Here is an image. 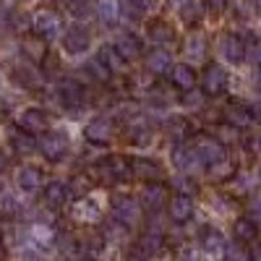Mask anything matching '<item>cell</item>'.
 I'll use <instances>...</instances> for the list:
<instances>
[{
  "label": "cell",
  "instance_id": "obj_24",
  "mask_svg": "<svg viewBox=\"0 0 261 261\" xmlns=\"http://www.w3.org/2000/svg\"><path fill=\"white\" fill-rule=\"evenodd\" d=\"M172 165H175V170H180V172H199L204 162L199 160V154H196L193 149L175 146V151H172Z\"/></svg>",
  "mask_w": 261,
  "mask_h": 261
},
{
  "label": "cell",
  "instance_id": "obj_30",
  "mask_svg": "<svg viewBox=\"0 0 261 261\" xmlns=\"http://www.w3.org/2000/svg\"><path fill=\"white\" fill-rule=\"evenodd\" d=\"M97 58L105 63V68L110 71V73H123L125 71V58L115 50V45H102L99 47V53H97Z\"/></svg>",
  "mask_w": 261,
  "mask_h": 261
},
{
  "label": "cell",
  "instance_id": "obj_46",
  "mask_svg": "<svg viewBox=\"0 0 261 261\" xmlns=\"http://www.w3.org/2000/svg\"><path fill=\"white\" fill-rule=\"evenodd\" d=\"M227 6H230V0H206V11L212 16H222L227 11Z\"/></svg>",
  "mask_w": 261,
  "mask_h": 261
},
{
  "label": "cell",
  "instance_id": "obj_14",
  "mask_svg": "<svg viewBox=\"0 0 261 261\" xmlns=\"http://www.w3.org/2000/svg\"><path fill=\"white\" fill-rule=\"evenodd\" d=\"M151 136H154V130L146 123V118H130L128 120L125 139H128L130 146H146V144H151Z\"/></svg>",
  "mask_w": 261,
  "mask_h": 261
},
{
  "label": "cell",
  "instance_id": "obj_8",
  "mask_svg": "<svg viewBox=\"0 0 261 261\" xmlns=\"http://www.w3.org/2000/svg\"><path fill=\"white\" fill-rule=\"evenodd\" d=\"M193 151L199 154V160L212 167L217 162H225L227 160V151H225V144L222 141H217V139H209V136H199L193 141Z\"/></svg>",
  "mask_w": 261,
  "mask_h": 261
},
{
  "label": "cell",
  "instance_id": "obj_50",
  "mask_svg": "<svg viewBox=\"0 0 261 261\" xmlns=\"http://www.w3.org/2000/svg\"><path fill=\"white\" fill-rule=\"evenodd\" d=\"M251 110H253V118H256V120H261V99L251 105Z\"/></svg>",
  "mask_w": 261,
  "mask_h": 261
},
{
  "label": "cell",
  "instance_id": "obj_6",
  "mask_svg": "<svg viewBox=\"0 0 261 261\" xmlns=\"http://www.w3.org/2000/svg\"><path fill=\"white\" fill-rule=\"evenodd\" d=\"M16 125L21 130H27V134H32V136H42L50 130V115L42 110V107H27V110L18 115Z\"/></svg>",
  "mask_w": 261,
  "mask_h": 261
},
{
  "label": "cell",
  "instance_id": "obj_12",
  "mask_svg": "<svg viewBox=\"0 0 261 261\" xmlns=\"http://www.w3.org/2000/svg\"><path fill=\"white\" fill-rule=\"evenodd\" d=\"M220 55L230 63V65H238L246 60V39L241 34H225L222 42H220Z\"/></svg>",
  "mask_w": 261,
  "mask_h": 261
},
{
  "label": "cell",
  "instance_id": "obj_54",
  "mask_svg": "<svg viewBox=\"0 0 261 261\" xmlns=\"http://www.w3.org/2000/svg\"><path fill=\"white\" fill-rule=\"evenodd\" d=\"M256 84L261 86V65H256Z\"/></svg>",
  "mask_w": 261,
  "mask_h": 261
},
{
  "label": "cell",
  "instance_id": "obj_19",
  "mask_svg": "<svg viewBox=\"0 0 261 261\" xmlns=\"http://www.w3.org/2000/svg\"><path fill=\"white\" fill-rule=\"evenodd\" d=\"M58 92H60V99L68 107H79L86 99V86L79 79H63L60 86H58Z\"/></svg>",
  "mask_w": 261,
  "mask_h": 261
},
{
  "label": "cell",
  "instance_id": "obj_44",
  "mask_svg": "<svg viewBox=\"0 0 261 261\" xmlns=\"http://www.w3.org/2000/svg\"><path fill=\"white\" fill-rule=\"evenodd\" d=\"M246 60H253L256 65H261V39L258 37L246 42Z\"/></svg>",
  "mask_w": 261,
  "mask_h": 261
},
{
  "label": "cell",
  "instance_id": "obj_43",
  "mask_svg": "<svg viewBox=\"0 0 261 261\" xmlns=\"http://www.w3.org/2000/svg\"><path fill=\"white\" fill-rule=\"evenodd\" d=\"M18 212V201L11 191L0 193V214H16Z\"/></svg>",
  "mask_w": 261,
  "mask_h": 261
},
{
  "label": "cell",
  "instance_id": "obj_5",
  "mask_svg": "<svg viewBox=\"0 0 261 261\" xmlns=\"http://www.w3.org/2000/svg\"><path fill=\"white\" fill-rule=\"evenodd\" d=\"M63 50L68 55H84L86 50L92 47V32L86 29L84 24H71L68 29L63 32Z\"/></svg>",
  "mask_w": 261,
  "mask_h": 261
},
{
  "label": "cell",
  "instance_id": "obj_9",
  "mask_svg": "<svg viewBox=\"0 0 261 261\" xmlns=\"http://www.w3.org/2000/svg\"><path fill=\"white\" fill-rule=\"evenodd\" d=\"M84 136H86V141H89V144L102 146V144H107V141H113V136H115V125H113L110 118H94V120L86 123Z\"/></svg>",
  "mask_w": 261,
  "mask_h": 261
},
{
  "label": "cell",
  "instance_id": "obj_38",
  "mask_svg": "<svg viewBox=\"0 0 261 261\" xmlns=\"http://www.w3.org/2000/svg\"><path fill=\"white\" fill-rule=\"evenodd\" d=\"M89 191H92V180L86 178V175H76V178L71 180V186H68V193H71L73 201L86 199V193H89Z\"/></svg>",
  "mask_w": 261,
  "mask_h": 261
},
{
  "label": "cell",
  "instance_id": "obj_25",
  "mask_svg": "<svg viewBox=\"0 0 261 261\" xmlns=\"http://www.w3.org/2000/svg\"><path fill=\"white\" fill-rule=\"evenodd\" d=\"M68 199H71V193H68V186H65L63 180H53V183L45 186V206L47 209L58 212V209L65 206Z\"/></svg>",
  "mask_w": 261,
  "mask_h": 261
},
{
  "label": "cell",
  "instance_id": "obj_34",
  "mask_svg": "<svg viewBox=\"0 0 261 261\" xmlns=\"http://www.w3.org/2000/svg\"><path fill=\"white\" fill-rule=\"evenodd\" d=\"M97 18L107 27H115L120 18V6L118 0H97Z\"/></svg>",
  "mask_w": 261,
  "mask_h": 261
},
{
  "label": "cell",
  "instance_id": "obj_42",
  "mask_svg": "<svg viewBox=\"0 0 261 261\" xmlns=\"http://www.w3.org/2000/svg\"><path fill=\"white\" fill-rule=\"evenodd\" d=\"M180 102H183V107H188V110H204V92L191 89V92H186V97Z\"/></svg>",
  "mask_w": 261,
  "mask_h": 261
},
{
  "label": "cell",
  "instance_id": "obj_3",
  "mask_svg": "<svg viewBox=\"0 0 261 261\" xmlns=\"http://www.w3.org/2000/svg\"><path fill=\"white\" fill-rule=\"evenodd\" d=\"M113 220L128 230L141 225V201H136L134 196H125V193L115 196L113 199Z\"/></svg>",
  "mask_w": 261,
  "mask_h": 261
},
{
  "label": "cell",
  "instance_id": "obj_51",
  "mask_svg": "<svg viewBox=\"0 0 261 261\" xmlns=\"http://www.w3.org/2000/svg\"><path fill=\"white\" fill-rule=\"evenodd\" d=\"M6 115H8V102H6L3 97H0V120H3Z\"/></svg>",
  "mask_w": 261,
  "mask_h": 261
},
{
  "label": "cell",
  "instance_id": "obj_40",
  "mask_svg": "<svg viewBox=\"0 0 261 261\" xmlns=\"http://www.w3.org/2000/svg\"><path fill=\"white\" fill-rule=\"evenodd\" d=\"M97 212H99L97 201L92 204V201L81 199V201L76 204V217H79V220H86V222H89V220H94V217H97Z\"/></svg>",
  "mask_w": 261,
  "mask_h": 261
},
{
  "label": "cell",
  "instance_id": "obj_36",
  "mask_svg": "<svg viewBox=\"0 0 261 261\" xmlns=\"http://www.w3.org/2000/svg\"><path fill=\"white\" fill-rule=\"evenodd\" d=\"M125 8L136 16H154L160 11V0H125Z\"/></svg>",
  "mask_w": 261,
  "mask_h": 261
},
{
  "label": "cell",
  "instance_id": "obj_26",
  "mask_svg": "<svg viewBox=\"0 0 261 261\" xmlns=\"http://www.w3.org/2000/svg\"><path fill=\"white\" fill-rule=\"evenodd\" d=\"M178 16L186 21L188 27L201 24L204 16H206V0H183L180 8H178Z\"/></svg>",
  "mask_w": 261,
  "mask_h": 261
},
{
  "label": "cell",
  "instance_id": "obj_49",
  "mask_svg": "<svg viewBox=\"0 0 261 261\" xmlns=\"http://www.w3.org/2000/svg\"><path fill=\"white\" fill-rule=\"evenodd\" d=\"M178 261H201V258H199V251H191V248H188V251H183V253L178 256Z\"/></svg>",
  "mask_w": 261,
  "mask_h": 261
},
{
  "label": "cell",
  "instance_id": "obj_48",
  "mask_svg": "<svg viewBox=\"0 0 261 261\" xmlns=\"http://www.w3.org/2000/svg\"><path fill=\"white\" fill-rule=\"evenodd\" d=\"M251 188H253V183H251L248 175H235V191L238 193H248Z\"/></svg>",
  "mask_w": 261,
  "mask_h": 261
},
{
  "label": "cell",
  "instance_id": "obj_52",
  "mask_svg": "<svg viewBox=\"0 0 261 261\" xmlns=\"http://www.w3.org/2000/svg\"><path fill=\"white\" fill-rule=\"evenodd\" d=\"M6 165H8V157L3 154V151H0V172H3V170H6Z\"/></svg>",
  "mask_w": 261,
  "mask_h": 261
},
{
  "label": "cell",
  "instance_id": "obj_37",
  "mask_svg": "<svg viewBox=\"0 0 261 261\" xmlns=\"http://www.w3.org/2000/svg\"><path fill=\"white\" fill-rule=\"evenodd\" d=\"M225 261H253V253H251V248H248L246 243L235 241V243L227 246V251H225Z\"/></svg>",
  "mask_w": 261,
  "mask_h": 261
},
{
  "label": "cell",
  "instance_id": "obj_11",
  "mask_svg": "<svg viewBox=\"0 0 261 261\" xmlns=\"http://www.w3.org/2000/svg\"><path fill=\"white\" fill-rule=\"evenodd\" d=\"M130 175L144 183H154L162 178V165L151 157H136V160H130Z\"/></svg>",
  "mask_w": 261,
  "mask_h": 261
},
{
  "label": "cell",
  "instance_id": "obj_15",
  "mask_svg": "<svg viewBox=\"0 0 261 261\" xmlns=\"http://www.w3.org/2000/svg\"><path fill=\"white\" fill-rule=\"evenodd\" d=\"M199 248L206 256H225L227 243H225V235L217 230V227H204L199 235Z\"/></svg>",
  "mask_w": 261,
  "mask_h": 261
},
{
  "label": "cell",
  "instance_id": "obj_21",
  "mask_svg": "<svg viewBox=\"0 0 261 261\" xmlns=\"http://www.w3.org/2000/svg\"><path fill=\"white\" fill-rule=\"evenodd\" d=\"M115 50L130 63V60H136V58H141L144 55V47H141V39L136 37V34H130V32H123V34H118L115 37Z\"/></svg>",
  "mask_w": 261,
  "mask_h": 261
},
{
  "label": "cell",
  "instance_id": "obj_22",
  "mask_svg": "<svg viewBox=\"0 0 261 261\" xmlns=\"http://www.w3.org/2000/svg\"><path fill=\"white\" fill-rule=\"evenodd\" d=\"M21 53H24V58H29L32 63H45L47 60V42L45 37H39V34H29L21 39Z\"/></svg>",
  "mask_w": 261,
  "mask_h": 261
},
{
  "label": "cell",
  "instance_id": "obj_47",
  "mask_svg": "<svg viewBox=\"0 0 261 261\" xmlns=\"http://www.w3.org/2000/svg\"><path fill=\"white\" fill-rule=\"evenodd\" d=\"M68 6L73 13H86L89 8H94V0H68Z\"/></svg>",
  "mask_w": 261,
  "mask_h": 261
},
{
  "label": "cell",
  "instance_id": "obj_29",
  "mask_svg": "<svg viewBox=\"0 0 261 261\" xmlns=\"http://www.w3.org/2000/svg\"><path fill=\"white\" fill-rule=\"evenodd\" d=\"M162 248H165V238L157 235V232H144V235L139 238V243H136V251H139L144 258H154V256H160Z\"/></svg>",
  "mask_w": 261,
  "mask_h": 261
},
{
  "label": "cell",
  "instance_id": "obj_33",
  "mask_svg": "<svg viewBox=\"0 0 261 261\" xmlns=\"http://www.w3.org/2000/svg\"><path fill=\"white\" fill-rule=\"evenodd\" d=\"M232 230H235V241H241L246 246L253 243V241H258V222L251 220V217H241Z\"/></svg>",
  "mask_w": 261,
  "mask_h": 261
},
{
  "label": "cell",
  "instance_id": "obj_53",
  "mask_svg": "<svg viewBox=\"0 0 261 261\" xmlns=\"http://www.w3.org/2000/svg\"><path fill=\"white\" fill-rule=\"evenodd\" d=\"M6 256H8V251H6V246H3V243H0V261H3Z\"/></svg>",
  "mask_w": 261,
  "mask_h": 261
},
{
  "label": "cell",
  "instance_id": "obj_17",
  "mask_svg": "<svg viewBox=\"0 0 261 261\" xmlns=\"http://www.w3.org/2000/svg\"><path fill=\"white\" fill-rule=\"evenodd\" d=\"M222 118H225V123H230L235 128H248L251 123H256L251 105H241V102H230L222 110Z\"/></svg>",
  "mask_w": 261,
  "mask_h": 261
},
{
  "label": "cell",
  "instance_id": "obj_4",
  "mask_svg": "<svg viewBox=\"0 0 261 261\" xmlns=\"http://www.w3.org/2000/svg\"><path fill=\"white\" fill-rule=\"evenodd\" d=\"M37 149L42 151V157L50 160V162H60L71 149V141H68V134L65 130H47L42 134V139L37 141Z\"/></svg>",
  "mask_w": 261,
  "mask_h": 261
},
{
  "label": "cell",
  "instance_id": "obj_20",
  "mask_svg": "<svg viewBox=\"0 0 261 261\" xmlns=\"http://www.w3.org/2000/svg\"><path fill=\"white\" fill-rule=\"evenodd\" d=\"M170 81L175 89L180 92H191L196 89V81H199V73L193 71V65L188 63H178V65H172V71H170Z\"/></svg>",
  "mask_w": 261,
  "mask_h": 261
},
{
  "label": "cell",
  "instance_id": "obj_2",
  "mask_svg": "<svg viewBox=\"0 0 261 261\" xmlns=\"http://www.w3.org/2000/svg\"><path fill=\"white\" fill-rule=\"evenodd\" d=\"M201 92L206 97H220L227 92V84H230V73L225 65L220 63H206L204 71H201Z\"/></svg>",
  "mask_w": 261,
  "mask_h": 261
},
{
  "label": "cell",
  "instance_id": "obj_28",
  "mask_svg": "<svg viewBox=\"0 0 261 261\" xmlns=\"http://www.w3.org/2000/svg\"><path fill=\"white\" fill-rule=\"evenodd\" d=\"M79 76L81 79H86V81H97V84H105L107 79H110L113 73L105 68V63L99 60V58H92V60H86L81 68H79ZM79 79V81H81Z\"/></svg>",
  "mask_w": 261,
  "mask_h": 261
},
{
  "label": "cell",
  "instance_id": "obj_32",
  "mask_svg": "<svg viewBox=\"0 0 261 261\" xmlns=\"http://www.w3.org/2000/svg\"><path fill=\"white\" fill-rule=\"evenodd\" d=\"M11 73H13L16 84H21L24 89H37V86L42 84V73H39L37 68H32V63H21V65H16Z\"/></svg>",
  "mask_w": 261,
  "mask_h": 261
},
{
  "label": "cell",
  "instance_id": "obj_7",
  "mask_svg": "<svg viewBox=\"0 0 261 261\" xmlns=\"http://www.w3.org/2000/svg\"><path fill=\"white\" fill-rule=\"evenodd\" d=\"M32 29L34 34L39 37H45V39H55L63 34V21L55 11H47V8H42L32 16Z\"/></svg>",
  "mask_w": 261,
  "mask_h": 261
},
{
  "label": "cell",
  "instance_id": "obj_13",
  "mask_svg": "<svg viewBox=\"0 0 261 261\" xmlns=\"http://www.w3.org/2000/svg\"><path fill=\"white\" fill-rule=\"evenodd\" d=\"M167 212H170V220H172V222H178V225L188 222L191 217H193V212H196L193 196H186V193H175V196H172V199H170V204H167Z\"/></svg>",
  "mask_w": 261,
  "mask_h": 261
},
{
  "label": "cell",
  "instance_id": "obj_31",
  "mask_svg": "<svg viewBox=\"0 0 261 261\" xmlns=\"http://www.w3.org/2000/svg\"><path fill=\"white\" fill-rule=\"evenodd\" d=\"M8 144H11V149L16 151V154H29V151H34L37 149V141H34V136L32 134H27V130H21L18 125L8 134Z\"/></svg>",
  "mask_w": 261,
  "mask_h": 261
},
{
  "label": "cell",
  "instance_id": "obj_35",
  "mask_svg": "<svg viewBox=\"0 0 261 261\" xmlns=\"http://www.w3.org/2000/svg\"><path fill=\"white\" fill-rule=\"evenodd\" d=\"M206 53H209L206 37L204 34H191L188 42H186V55L193 58V60H201V58H206Z\"/></svg>",
  "mask_w": 261,
  "mask_h": 261
},
{
  "label": "cell",
  "instance_id": "obj_16",
  "mask_svg": "<svg viewBox=\"0 0 261 261\" xmlns=\"http://www.w3.org/2000/svg\"><path fill=\"white\" fill-rule=\"evenodd\" d=\"M144 65H146V71L151 76H162V73L172 71V55L165 47H151L144 55Z\"/></svg>",
  "mask_w": 261,
  "mask_h": 261
},
{
  "label": "cell",
  "instance_id": "obj_18",
  "mask_svg": "<svg viewBox=\"0 0 261 261\" xmlns=\"http://www.w3.org/2000/svg\"><path fill=\"white\" fill-rule=\"evenodd\" d=\"M16 183H18L21 191L34 193V191L42 188V183H45V172H42L37 165H24V167L16 170Z\"/></svg>",
  "mask_w": 261,
  "mask_h": 261
},
{
  "label": "cell",
  "instance_id": "obj_1",
  "mask_svg": "<svg viewBox=\"0 0 261 261\" xmlns=\"http://www.w3.org/2000/svg\"><path fill=\"white\" fill-rule=\"evenodd\" d=\"M94 175L99 178V183H102V186L128 180V178H134V175H130V160H125V157H120V154L107 157L105 162H97Z\"/></svg>",
  "mask_w": 261,
  "mask_h": 261
},
{
  "label": "cell",
  "instance_id": "obj_45",
  "mask_svg": "<svg viewBox=\"0 0 261 261\" xmlns=\"http://www.w3.org/2000/svg\"><path fill=\"white\" fill-rule=\"evenodd\" d=\"M175 191L178 193H186V196H193L196 193V186H193V180L188 175H180V178H175Z\"/></svg>",
  "mask_w": 261,
  "mask_h": 261
},
{
  "label": "cell",
  "instance_id": "obj_41",
  "mask_svg": "<svg viewBox=\"0 0 261 261\" xmlns=\"http://www.w3.org/2000/svg\"><path fill=\"white\" fill-rule=\"evenodd\" d=\"M209 172H212L214 178H220V180L235 178V167H232V162H230V160H225V162H217V165H212V167H209Z\"/></svg>",
  "mask_w": 261,
  "mask_h": 261
},
{
  "label": "cell",
  "instance_id": "obj_10",
  "mask_svg": "<svg viewBox=\"0 0 261 261\" xmlns=\"http://www.w3.org/2000/svg\"><path fill=\"white\" fill-rule=\"evenodd\" d=\"M170 204V191L165 183L154 180V183H146L141 191V206H146L149 212H160L162 206Z\"/></svg>",
  "mask_w": 261,
  "mask_h": 261
},
{
  "label": "cell",
  "instance_id": "obj_23",
  "mask_svg": "<svg viewBox=\"0 0 261 261\" xmlns=\"http://www.w3.org/2000/svg\"><path fill=\"white\" fill-rule=\"evenodd\" d=\"M146 37H149L151 42H154L157 47L170 45V42H175V27H172L170 21L157 18V21H151V24L146 27Z\"/></svg>",
  "mask_w": 261,
  "mask_h": 261
},
{
  "label": "cell",
  "instance_id": "obj_39",
  "mask_svg": "<svg viewBox=\"0 0 261 261\" xmlns=\"http://www.w3.org/2000/svg\"><path fill=\"white\" fill-rule=\"evenodd\" d=\"M217 141H222V144L243 141V139H241V128H235V125H230V123H222L220 128H217Z\"/></svg>",
  "mask_w": 261,
  "mask_h": 261
},
{
  "label": "cell",
  "instance_id": "obj_27",
  "mask_svg": "<svg viewBox=\"0 0 261 261\" xmlns=\"http://www.w3.org/2000/svg\"><path fill=\"white\" fill-rule=\"evenodd\" d=\"M165 134H167L170 141H175V144L180 146V144L193 134V128H191L188 118H167V120H165Z\"/></svg>",
  "mask_w": 261,
  "mask_h": 261
}]
</instances>
